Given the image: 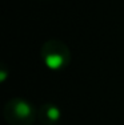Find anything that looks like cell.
<instances>
[{"mask_svg": "<svg viewBox=\"0 0 124 125\" xmlns=\"http://www.w3.org/2000/svg\"><path fill=\"white\" fill-rule=\"evenodd\" d=\"M41 57L49 69L59 71L69 62V51L61 41L51 40L43 45Z\"/></svg>", "mask_w": 124, "mask_h": 125, "instance_id": "cell-1", "label": "cell"}, {"mask_svg": "<svg viewBox=\"0 0 124 125\" xmlns=\"http://www.w3.org/2000/svg\"><path fill=\"white\" fill-rule=\"evenodd\" d=\"M5 118L12 125H31L35 118L34 108L23 99H13L5 106Z\"/></svg>", "mask_w": 124, "mask_h": 125, "instance_id": "cell-2", "label": "cell"}, {"mask_svg": "<svg viewBox=\"0 0 124 125\" xmlns=\"http://www.w3.org/2000/svg\"><path fill=\"white\" fill-rule=\"evenodd\" d=\"M41 112H43V115H44V118L48 120L49 123H56L61 116L60 109H59L56 105H51V104L44 105L43 109H41Z\"/></svg>", "mask_w": 124, "mask_h": 125, "instance_id": "cell-3", "label": "cell"}]
</instances>
